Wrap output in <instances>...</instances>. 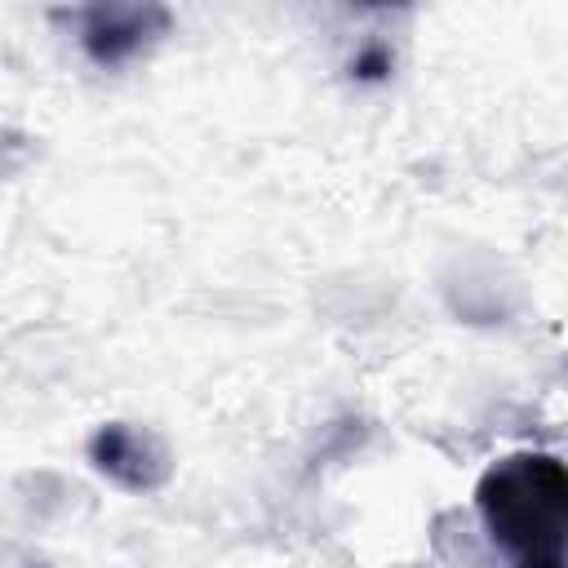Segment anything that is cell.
Returning <instances> with one entry per match:
<instances>
[{
	"mask_svg": "<svg viewBox=\"0 0 568 568\" xmlns=\"http://www.w3.org/2000/svg\"><path fill=\"white\" fill-rule=\"evenodd\" d=\"M484 532L515 559V568H564L568 470L555 453H510L475 484Z\"/></svg>",
	"mask_w": 568,
	"mask_h": 568,
	"instance_id": "6da1fadb",
	"label": "cell"
},
{
	"mask_svg": "<svg viewBox=\"0 0 568 568\" xmlns=\"http://www.w3.org/2000/svg\"><path fill=\"white\" fill-rule=\"evenodd\" d=\"M169 31L164 4H93L80 13V44L98 67H120Z\"/></svg>",
	"mask_w": 568,
	"mask_h": 568,
	"instance_id": "7a4b0ae2",
	"label": "cell"
},
{
	"mask_svg": "<svg viewBox=\"0 0 568 568\" xmlns=\"http://www.w3.org/2000/svg\"><path fill=\"white\" fill-rule=\"evenodd\" d=\"M89 462L129 493H151L169 479V453L160 439L129 422H106L89 435Z\"/></svg>",
	"mask_w": 568,
	"mask_h": 568,
	"instance_id": "3957f363",
	"label": "cell"
},
{
	"mask_svg": "<svg viewBox=\"0 0 568 568\" xmlns=\"http://www.w3.org/2000/svg\"><path fill=\"white\" fill-rule=\"evenodd\" d=\"M390 67H395V53H390L382 40L359 44V49H355V58H351V75H355L359 84H377V80H386V75H390Z\"/></svg>",
	"mask_w": 568,
	"mask_h": 568,
	"instance_id": "277c9868",
	"label": "cell"
}]
</instances>
